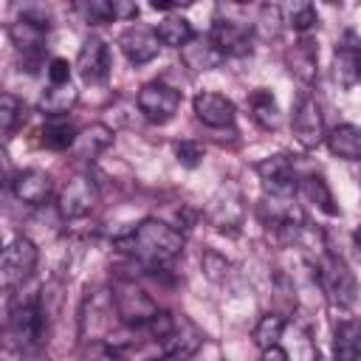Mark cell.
<instances>
[{"instance_id": "6da1fadb", "label": "cell", "mask_w": 361, "mask_h": 361, "mask_svg": "<svg viewBox=\"0 0 361 361\" xmlns=\"http://www.w3.org/2000/svg\"><path fill=\"white\" fill-rule=\"evenodd\" d=\"M183 243L186 240L175 226H169L164 220H155V217L141 220L135 228H130L127 234H121L116 240V245L124 254H130V257H135L147 265H164V262L180 257Z\"/></svg>"}, {"instance_id": "7a4b0ae2", "label": "cell", "mask_w": 361, "mask_h": 361, "mask_svg": "<svg viewBox=\"0 0 361 361\" xmlns=\"http://www.w3.org/2000/svg\"><path fill=\"white\" fill-rule=\"evenodd\" d=\"M48 28H51V14L45 8H39V6L23 8L20 17L8 28V37H11L14 48L23 51V62H25L28 73H34L37 62L42 59V45H45Z\"/></svg>"}, {"instance_id": "3957f363", "label": "cell", "mask_w": 361, "mask_h": 361, "mask_svg": "<svg viewBox=\"0 0 361 361\" xmlns=\"http://www.w3.org/2000/svg\"><path fill=\"white\" fill-rule=\"evenodd\" d=\"M113 307L124 327L130 330H147L149 322L161 313L158 302L133 279H116L113 282Z\"/></svg>"}, {"instance_id": "277c9868", "label": "cell", "mask_w": 361, "mask_h": 361, "mask_svg": "<svg viewBox=\"0 0 361 361\" xmlns=\"http://www.w3.org/2000/svg\"><path fill=\"white\" fill-rule=\"evenodd\" d=\"M6 333H8V347L34 350V344L45 333V307H42V299L39 296L17 299L8 307Z\"/></svg>"}, {"instance_id": "5b68a950", "label": "cell", "mask_w": 361, "mask_h": 361, "mask_svg": "<svg viewBox=\"0 0 361 361\" xmlns=\"http://www.w3.org/2000/svg\"><path fill=\"white\" fill-rule=\"evenodd\" d=\"M319 279L327 299L336 307H353L358 299V279L338 254H324L319 262Z\"/></svg>"}, {"instance_id": "8992f818", "label": "cell", "mask_w": 361, "mask_h": 361, "mask_svg": "<svg viewBox=\"0 0 361 361\" xmlns=\"http://www.w3.org/2000/svg\"><path fill=\"white\" fill-rule=\"evenodd\" d=\"M37 259H39V251H37L34 240H31V237H14V240L3 248V265H0L3 288L23 285V282L34 274Z\"/></svg>"}, {"instance_id": "52a82bcc", "label": "cell", "mask_w": 361, "mask_h": 361, "mask_svg": "<svg viewBox=\"0 0 361 361\" xmlns=\"http://www.w3.org/2000/svg\"><path fill=\"white\" fill-rule=\"evenodd\" d=\"M178 107H180V90H175L172 85H166L161 79L147 82L138 90V110L152 124H166L169 118H175Z\"/></svg>"}, {"instance_id": "ba28073f", "label": "cell", "mask_w": 361, "mask_h": 361, "mask_svg": "<svg viewBox=\"0 0 361 361\" xmlns=\"http://www.w3.org/2000/svg\"><path fill=\"white\" fill-rule=\"evenodd\" d=\"M290 127L293 135L302 147H319L324 141V121H322V110L316 104V99L310 93H302L293 104V116H290Z\"/></svg>"}, {"instance_id": "9c48e42d", "label": "cell", "mask_w": 361, "mask_h": 361, "mask_svg": "<svg viewBox=\"0 0 361 361\" xmlns=\"http://www.w3.org/2000/svg\"><path fill=\"white\" fill-rule=\"evenodd\" d=\"M99 203V186L90 175H76L68 180V186L59 195V214L65 220H79L90 214V209Z\"/></svg>"}, {"instance_id": "30bf717a", "label": "cell", "mask_w": 361, "mask_h": 361, "mask_svg": "<svg viewBox=\"0 0 361 361\" xmlns=\"http://www.w3.org/2000/svg\"><path fill=\"white\" fill-rule=\"evenodd\" d=\"M209 39H212V45L226 59V56H245V54H251L254 34H251V25H245V23L217 17L212 23V28H209Z\"/></svg>"}, {"instance_id": "8fae6325", "label": "cell", "mask_w": 361, "mask_h": 361, "mask_svg": "<svg viewBox=\"0 0 361 361\" xmlns=\"http://www.w3.org/2000/svg\"><path fill=\"white\" fill-rule=\"evenodd\" d=\"M110 68H113V56H110L107 42L102 37H87L79 48V56H76L79 76L90 85H99L110 76Z\"/></svg>"}, {"instance_id": "7c38bea8", "label": "cell", "mask_w": 361, "mask_h": 361, "mask_svg": "<svg viewBox=\"0 0 361 361\" xmlns=\"http://www.w3.org/2000/svg\"><path fill=\"white\" fill-rule=\"evenodd\" d=\"M118 48L121 54L127 56L130 65H147L158 56L161 51V39H158V31L155 28H147V25H130L127 31H121L118 37Z\"/></svg>"}, {"instance_id": "4fadbf2b", "label": "cell", "mask_w": 361, "mask_h": 361, "mask_svg": "<svg viewBox=\"0 0 361 361\" xmlns=\"http://www.w3.org/2000/svg\"><path fill=\"white\" fill-rule=\"evenodd\" d=\"M192 107H195L197 121H203L206 127H214V130L231 127L234 124V116H237L231 99H226L223 93H209V90L206 93H197L195 102H192Z\"/></svg>"}, {"instance_id": "5bb4252c", "label": "cell", "mask_w": 361, "mask_h": 361, "mask_svg": "<svg viewBox=\"0 0 361 361\" xmlns=\"http://www.w3.org/2000/svg\"><path fill=\"white\" fill-rule=\"evenodd\" d=\"M51 189H54V180L48 172L42 169H23L14 175L11 180V192L20 203L25 206H42L48 197H51Z\"/></svg>"}, {"instance_id": "9a60e30c", "label": "cell", "mask_w": 361, "mask_h": 361, "mask_svg": "<svg viewBox=\"0 0 361 361\" xmlns=\"http://www.w3.org/2000/svg\"><path fill=\"white\" fill-rule=\"evenodd\" d=\"M200 341H203L200 330H197L192 322L180 319V322L175 324V330H172L166 338H161L158 344H161L164 361H186L189 355H195V353H197Z\"/></svg>"}, {"instance_id": "2e32d148", "label": "cell", "mask_w": 361, "mask_h": 361, "mask_svg": "<svg viewBox=\"0 0 361 361\" xmlns=\"http://www.w3.org/2000/svg\"><path fill=\"white\" fill-rule=\"evenodd\" d=\"M113 144V130L107 124H90L85 130H79L76 135V144H73V155L76 158H85V161H93L99 152H104L107 147Z\"/></svg>"}, {"instance_id": "e0dca14e", "label": "cell", "mask_w": 361, "mask_h": 361, "mask_svg": "<svg viewBox=\"0 0 361 361\" xmlns=\"http://www.w3.org/2000/svg\"><path fill=\"white\" fill-rule=\"evenodd\" d=\"M327 147L333 155L344 161H361V127L358 124H338L327 133Z\"/></svg>"}, {"instance_id": "ac0fdd59", "label": "cell", "mask_w": 361, "mask_h": 361, "mask_svg": "<svg viewBox=\"0 0 361 361\" xmlns=\"http://www.w3.org/2000/svg\"><path fill=\"white\" fill-rule=\"evenodd\" d=\"M76 99H79V93L73 85H48V90L39 96L37 107L42 116H48L54 121V118H62L76 104Z\"/></svg>"}, {"instance_id": "d6986e66", "label": "cell", "mask_w": 361, "mask_h": 361, "mask_svg": "<svg viewBox=\"0 0 361 361\" xmlns=\"http://www.w3.org/2000/svg\"><path fill=\"white\" fill-rule=\"evenodd\" d=\"M180 59H183V65L186 68H192V71H209V68H217L220 62H223V54L212 45V39L206 37H195L189 45H183L180 48Z\"/></svg>"}, {"instance_id": "ffe728a7", "label": "cell", "mask_w": 361, "mask_h": 361, "mask_svg": "<svg viewBox=\"0 0 361 361\" xmlns=\"http://www.w3.org/2000/svg\"><path fill=\"white\" fill-rule=\"evenodd\" d=\"M248 107H251V118H254L262 130H276V127H279L282 113H279V104H276V99H274L271 90L257 87V90L248 96Z\"/></svg>"}, {"instance_id": "44dd1931", "label": "cell", "mask_w": 361, "mask_h": 361, "mask_svg": "<svg viewBox=\"0 0 361 361\" xmlns=\"http://www.w3.org/2000/svg\"><path fill=\"white\" fill-rule=\"evenodd\" d=\"M155 31H158L161 45H172V48H183V45H189V42L195 39L192 23H189L186 17H180V14H172V17L161 20Z\"/></svg>"}, {"instance_id": "7402d4cb", "label": "cell", "mask_w": 361, "mask_h": 361, "mask_svg": "<svg viewBox=\"0 0 361 361\" xmlns=\"http://www.w3.org/2000/svg\"><path fill=\"white\" fill-rule=\"evenodd\" d=\"M76 135H79V130H76L73 124H68L65 118H54V121H48V124L39 130V141H42L48 149H54V152L73 149Z\"/></svg>"}, {"instance_id": "603a6c76", "label": "cell", "mask_w": 361, "mask_h": 361, "mask_svg": "<svg viewBox=\"0 0 361 361\" xmlns=\"http://www.w3.org/2000/svg\"><path fill=\"white\" fill-rule=\"evenodd\" d=\"M358 347H361V322H341L333 336L336 361H355Z\"/></svg>"}, {"instance_id": "cb8c5ba5", "label": "cell", "mask_w": 361, "mask_h": 361, "mask_svg": "<svg viewBox=\"0 0 361 361\" xmlns=\"http://www.w3.org/2000/svg\"><path fill=\"white\" fill-rule=\"evenodd\" d=\"M302 195L316 206V209H322L324 214H330V217H336L338 214V206H336V200H333V192H330V186H327V180L322 178V175H307V178H302Z\"/></svg>"}, {"instance_id": "d4e9b609", "label": "cell", "mask_w": 361, "mask_h": 361, "mask_svg": "<svg viewBox=\"0 0 361 361\" xmlns=\"http://www.w3.org/2000/svg\"><path fill=\"white\" fill-rule=\"evenodd\" d=\"M316 62H319V48L313 39H302L299 45H293L290 54V71L296 76H302L305 82H310L316 76Z\"/></svg>"}, {"instance_id": "484cf974", "label": "cell", "mask_w": 361, "mask_h": 361, "mask_svg": "<svg viewBox=\"0 0 361 361\" xmlns=\"http://www.w3.org/2000/svg\"><path fill=\"white\" fill-rule=\"evenodd\" d=\"M333 73H336V82L341 87H353L358 82V48H350V45L336 48Z\"/></svg>"}, {"instance_id": "4316f807", "label": "cell", "mask_w": 361, "mask_h": 361, "mask_svg": "<svg viewBox=\"0 0 361 361\" xmlns=\"http://www.w3.org/2000/svg\"><path fill=\"white\" fill-rule=\"evenodd\" d=\"M282 333H285V316H279V313H265V316L257 322V327H254V344H257L259 350L276 347L279 338H282Z\"/></svg>"}, {"instance_id": "83f0119b", "label": "cell", "mask_w": 361, "mask_h": 361, "mask_svg": "<svg viewBox=\"0 0 361 361\" xmlns=\"http://www.w3.org/2000/svg\"><path fill=\"white\" fill-rule=\"evenodd\" d=\"M282 14H285V23H288L296 34H307V31H313V28L319 25V14H316V8H313L310 3H305V0H299V3H288V6L282 8Z\"/></svg>"}, {"instance_id": "f1b7e54d", "label": "cell", "mask_w": 361, "mask_h": 361, "mask_svg": "<svg viewBox=\"0 0 361 361\" xmlns=\"http://www.w3.org/2000/svg\"><path fill=\"white\" fill-rule=\"evenodd\" d=\"M23 121H25V104H23V99H17L14 93H3V99H0V127H3L6 138Z\"/></svg>"}, {"instance_id": "f546056e", "label": "cell", "mask_w": 361, "mask_h": 361, "mask_svg": "<svg viewBox=\"0 0 361 361\" xmlns=\"http://www.w3.org/2000/svg\"><path fill=\"white\" fill-rule=\"evenodd\" d=\"M257 172L262 178V183L268 180H282V178H293V166L288 161V155H271L265 161L257 164Z\"/></svg>"}, {"instance_id": "4dcf8cb0", "label": "cell", "mask_w": 361, "mask_h": 361, "mask_svg": "<svg viewBox=\"0 0 361 361\" xmlns=\"http://www.w3.org/2000/svg\"><path fill=\"white\" fill-rule=\"evenodd\" d=\"M76 11L82 14V20H85L87 25H102V23L116 20V14H113V3H107V0L79 3V6H76Z\"/></svg>"}, {"instance_id": "1f68e13d", "label": "cell", "mask_w": 361, "mask_h": 361, "mask_svg": "<svg viewBox=\"0 0 361 361\" xmlns=\"http://www.w3.org/2000/svg\"><path fill=\"white\" fill-rule=\"evenodd\" d=\"M203 147L197 144V141H178L175 144V158H178V164L180 166H186V169H195L200 161H203Z\"/></svg>"}, {"instance_id": "d6a6232c", "label": "cell", "mask_w": 361, "mask_h": 361, "mask_svg": "<svg viewBox=\"0 0 361 361\" xmlns=\"http://www.w3.org/2000/svg\"><path fill=\"white\" fill-rule=\"evenodd\" d=\"M45 73H48V82H51V85H71V65H68V59H62V56H54V59L48 62Z\"/></svg>"}, {"instance_id": "836d02e7", "label": "cell", "mask_w": 361, "mask_h": 361, "mask_svg": "<svg viewBox=\"0 0 361 361\" xmlns=\"http://www.w3.org/2000/svg\"><path fill=\"white\" fill-rule=\"evenodd\" d=\"M3 361H42L34 350H23V347H6Z\"/></svg>"}, {"instance_id": "e575fe53", "label": "cell", "mask_w": 361, "mask_h": 361, "mask_svg": "<svg viewBox=\"0 0 361 361\" xmlns=\"http://www.w3.org/2000/svg\"><path fill=\"white\" fill-rule=\"evenodd\" d=\"M113 14H116V20H135L138 17V6L135 3L113 0Z\"/></svg>"}, {"instance_id": "d590c367", "label": "cell", "mask_w": 361, "mask_h": 361, "mask_svg": "<svg viewBox=\"0 0 361 361\" xmlns=\"http://www.w3.org/2000/svg\"><path fill=\"white\" fill-rule=\"evenodd\" d=\"M259 361H290V355L276 344V347H268V350H262V358Z\"/></svg>"}, {"instance_id": "8d00e7d4", "label": "cell", "mask_w": 361, "mask_h": 361, "mask_svg": "<svg viewBox=\"0 0 361 361\" xmlns=\"http://www.w3.org/2000/svg\"><path fill=\"white\" fill-rule=\"evenodd\" d=\"M353 248H355V257H358V262H361V223H358L355 231H353Z\"/></svg>"}, {"instance_id": "74e56055", "label": "cell", "mask_w": 361, "mask_h": 361, "mask_svg": "<svg viewBox=\"0 0 361 361\" xmlns=\"http://www.w3.org/2000/svg\"><path fill=\"white\" fill-rule=\"evenodd\" d=\"M178 3H169V0H152L149 3V8H155V11H169V8H175Z\"/></svg>"}, {"instance_id": "f35d334b", "label": "cell", "mask_w": 361, "mask_h": 361, "mask_svg": "<svg viewBox=\"0 0 361 361\" xmlns=\"http://www.w3.org/2000/svg\"><path fill=\"white\" fill-rule=\"evenodd\" d=\"M358 82H361V45H358Z\"/></svg>"}, {"instance_id": "ab89813d", "label": "cell", "mask_w": 361, "mask_h": 361, "mask_svg": "<svg viewBox=\"0 0 361 361\" xmlns=\"http://www.w3.org/2000/svg\"><path fill=\"white\" fill-rule=\"evenodd\" d=\"M355 361H361V347H358V353H355Z\"/></svg>"}]
</instances>
